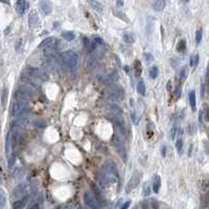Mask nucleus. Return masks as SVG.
Listing matches in <instances>:
<instances>
[{"instance_id":"43","label":"nucleus","mask_w":209,"mask_h":209,"mask_svg":"<svg viewBox=\"0 0 209 209\" xmlns=\"http://www.w3.org/2000/svg\"><path fill=\"white\" fill-rule=\"evenodd\" d=\"M131 117H132V119H133V121L135 122V124H137V122H138V119H137V115H136V113H135V112H132Z\"/></svg>"},{"instance_id":"20","label":"nucleus","mask_w":209,"mask_h":209,"mask_svg":"<svg viewBox=\"0 0 209 209\" xmlns=\"http://www.w3.org/2000/svg\"><path fill=\"white\" fill-rule=\"evenodd\" d=\"M165 4H166V2L164 0H156L152 3V6L155 11H162L165 7Z\"/></svg>"},{"instance_id":"8","label":"nucleus","mask_w":209,"mask_h":209,"mask_svg":"<svg viewBox=\"0 0 209 209\" xmlns=\"http://www.w3.org/2000/svg\"><path fill=\"white\" fill-rule=\"evenodd\" d=\"M58 44V40L55 39V37H49L47 39L43 40L42 43L39 45V47L41 49H44V51H47V50H51V49H57L55 46Z\"/></svg>"},{"instance_id":"28","label":"nucleus","mask_w":209,"mask_h":209,"mask_svg":"<svg viewBox=\"0 0 209 209\" xmlns=\"http://www.w3.org/2000/svg\"><path fill=\"white\" fill-rule=\"evenodd\" d=\"M38 20H39V18H38L37 14H36V13H32V14L29 16V19H28L29 26H34V25L37 24Z\"/></svg>"},{"instance_id":"22","label":"nucleus","mask_w":209,"mask_h":209,"mask_svg":"<svg viewBox=\"0 0 209 209\" xmlns=\"http://www.w3.org/2000/svg\"><path fill=\"white\" fill-rule=\"evenodd\" d=\"M122 39L126 43H128V44H133L135 42V36L133 34H131V32H126V34L124 35V37H122Z\"/></svg>"},{"instance_id":"3","label":"nucleus","mask_w":209,"mask_h":209,"mask_svg":"<svg viewBox=\"0 0 209 209\" xmlns=\"http://www.w3.org/2000/svg\"><path fill=\"white\" fill-rule=\"evenodd\" d=\"M101 173L107 178V180L110 182V184L111 183H115L119 180L118 169H117L116 165L111 161L104 163L101 169Z\"/></svg>"},{"instance_id":"12","label":"nucleus","mask_w":209,"mask_h":209,"mask_svg":"<svg viewBox=\"0 0 209 209\" xmlns=\"http://www.w3.org/2000/svg\"><path fill=\"white\" fill-rule=\"evenodd\" d=\"M118 80V74L115 70L109 71L108 73H104V75H101V81L106 84H115L116 81Z\"/></svg>"},{"instance_id":"2","label":"nucleus","mask_w":209,"mask_h":209,"mask_svg":"<svg viewBox=\"0 0 209 209\" xmlns=\"http://www.w3.org/2000/svg\"><path fill=\"white\" fill-rule=\"evenodd\" d=\"M61 65L67 69H74L78 64V53L72 50H67L60 55L59 57Z\"/></svg>"},{"instance_id":"47","label":"nucleus","mask_w":209,"mask_h":209,"mask_svg":"<svg viewBox=\"0 0 209 209\" xmlns=\"http://www.w3.org/2000/svg\"><path fill=\"white\" fill-rule=\"evenodd\" d=\"M116 4L118 6H124V1H117L116 2Z\"/></svg>"},{"instance_id":"21","label":"nucleus","mask_w":209,"mask_h":209,"mask_svg":"<svg viewBox=\"0 0 209 209\" xmlns=\"http://www.w3.org/2000/svg\"><path fill=\"white\" fill-rule=\"evenodd\" d=\"M137 91H138V93L140 94V95H142V96L145 95L146 88H145V84H144L143 80H140L138 82V85H137Z\"/></svg>"},{"instance_id":"48","label":"nucleus","mask_w":209,"mask_h":209,"mask_svg":"<svg viewBox=\"0 0 209 209\" xmlns=\"http://www.w3.org/2000/svg\"><path fill=\"white\" fill-rule=\"evenodd\" d=\"M162 156H165V146H162Z\"/></svg>"},{"instance_id":"16","label":"nucleus","mask_w":209,"mask_h":209,"mask_svg":"<svg viewBox=\"0 0 209 209\" xmlns=\"http://www.w3.org/2000/svg\"><path fill=\"white\" fill-rule=\"evenodd\" d=\"M92 190L94 192V195H95V197H94V198L96 199V201H97L98 204L101 205V207L103 205H104V199L103 197V195H101V192H99L97 186H95L94 184H92Z\"/></svg>"},{"instance_id":"23","label":"nucleus","mask_w":209,"mask_h":209,"mask_svg":"<svg viewBox=\"0 0 209 209\" xmlns=\"http://www.w3.org/2000/svg\"><path fill=\"white\" fill-rule=\"evenodd\" d=\"M6 204V196L3 189H0V209H3Z\"/></svg>"},{"instance_id":"15","label":"nucleus","mask_w":209,"mask_h":209,"mask_svg":"<svg viewBox=\"0 0 209 209\" xmlns=\"http://www.w3.org/2000/svg\"><path fill=\"white\" fill-rule=\"evenodd\" d=\"M28 6H29L28 2L24 1V0H20V1H17L16 2V6H15V7H16V12L18 13V14H20V15H23L24 13L27 11Z\"/></svg>"},{"instance_id":"17","label":"nucleus","mask_w":209,"mask_h":209,"mask_svg":"<svg viewBox=\"0 0 209 209\" xmlns=\"http://www.w3.org/2000/svg\"><path fill=\"white\" fill-rule=\"evenodd\" d=\"M39 6L41 9V11H42V13L44 15H48L51 13V6H50L49 2L47 1H40L39 2Z\"/></svg>"},{"instance_id":"49","label":"nucleus","mask_w":209,"mask_h":209,"mask_svg":"<svg viewBox=\"0 0 209 209\" xmlns=\"http://www.w3.org/2000/svg\"><path fill=\"white\" fill-rule=\"evenodd\" d=\"M2 184V178H1V176H0V185Z\"/></svg>"},{"instance_id":"26","label":"nucleus","mask_w":209,"mask_h":209,"mask_svg":"<svg viewBox=\"0 0 209 209\" xmlns=\"http://www.w3.org/2000/svg\"><path fill=\"white\" fill-rule=\"evenodd\" d=\"M7 95H9V91H7V89L6 88L3 90V92H2V95H1V106H2V108H6V101H7Z\"/></svg>"},{"instance_id":"50","label":"nucleus","mask_w":209,"mask_h":209,"mask_svg":"<svg viewBox=\"0 0 209 209\" xmlns=\"http://www.w3.org/2000/svg\"><path fill=\"white\" fill-rule=\"evenodd\" d=\"M85 209H90V208H89V207H87V206H86V208Z\"/></svg>"},{"instance_id":"34","label":"nucleus","mask_w":209,"mask_h":209,"mask_svg":"<svg viewBox=\"0 0 209 209\" xmlns=\"http://www.w3.org/2000/svg\"><path fill=\"white\" fill-rule=\"evenodd\" d=\"M15 162H16V153L13 152L12 155L9 158V167H10V169H11L13 165L15 164Z\"/></svg>"},{"instance_id":"45","label":"nucleus","mask_w":209,"mask_h":209,"mask_svg":"<svg viewBox=\"0 0 209 209\" xmlns=\"http://www.w3.org/2000/svg\"><path fill=\"white\" fill-rule=\"evenodd\" d=\"M199 117H200V118H199V121H200V124H202V122H203V112L202 111H200Z\"/></svg>"},{"instance_id":"39","label":"nucleus","mask_w":209,"mask_h":209,"mask_svg":"<svg viewBox=\"0 0 209 209\" xmlns=\"http://www.w3.org/2000/svg\"><path fill=\"white\" fill-rule=\"evenodd\" d=\"M186 74H187V69H186V67H182L179 72V78L180 80H184V78H186Z\"/></svg>"},{"instance_id":"18","label":"nucleus","mask_w":209,"mask_h":209,"mask_svg":"<svg viewBox=\"0 0 209 209\" xmlns=\"http://www.w3.org/2000/svg\"><path fill=\"white\" fill-rule=\"evenodd\" d=\"M160 187H161V178H160L159 175H154V178H153V189L154 192L158 193L160 190Z\"/></svg>"},{"instance_id":"6","label":"nucleus","mask_w":209,"mask_h":209,"mask_svg":"<svg viewBox=\"0 0 209 209\" xmlns=\"http://www.w3.org/2000/svg\"><path fill=\"white\" fill-rule=\"evenodd\" d=\"M110 120L112 121V124H114L115 129L119 132L120 136H126L127 135V126H126V122H124V116L122 115H118L115 116L113 118H110Z\"/></svg>"},{"instance_id":"24","label":"nucleus","mask_w":209,"mask_h":209,"mask_svg":"<svg viewBox=\"0 0 209 209\" xmlns=\"http://www.w3.org/2000/svg\"><path fill=\"white\" fill-rule=\"evenodd\" d=\"M89 4H90L91 6L93 7L95 11H98V12H103V9H104V6L99 1H89Z\"/></svg>"},{"instance_id":"35","label":"nucleus","mask_w":209,"mask_h":209,"mask_svg":"<svg viewBox=\"0 0 209 209\" xmlns=\"http://www.w3.org/2000/svg\"><path fill=\"white\" fill-rule=\"evenodd\" d=\"M91 41L94 43V44L96 45V46H99V45H103V43H104V40L101 39V38H99V37H96V36H94V37H92V39H91Z\"/></svg>"},{"instance_id":"41","label":"nucleus","mask_w":209,"mask_h":209,"mask_svg":"<svg viewBox=\"0 0 209 209\" xmlns=\"http://www.w3.org/2000/svg\"><path fill=\"white\" fill-rule=\"evenodd\" d=\"M175 96L177 98H179L180 96H181V88H180V86H177L175 89Z\"/></svg>"},{"instance_id":"1","label":"nucleus","mask_w":209,"mask_h":209,"mask_svg":"<svg viewBox=\"0 0 209 209\" xmlns=\"http://www.w3.org/2000/svg\"><path fill=\"white\" fill-rule=\"evenodd\" d=\"M106 97L111 103H120L124 97V89L119 84H112L106 90Z\"/></svg>"},{"instance_id":"25","label":"nucleus","mask_w":209,"mask_h":209,"mask_svg":"<svg viewBox=\"0 0 209 209\" xmlns=\"http://www.w3.org/2000/svg\"><path fill=\"white\" fill-rule=\"evenodd\" d=\"M112 12H113V14L115 15L116 17H118L119 19L124 20V21H126V22H129V19L127 18L126 14H124L121 11H119V10H113Z\"/></svg>"},{"instance_id":"42","label":"nucleus","mask_w":209,"mask_h":209,"mask_svg":"<svg viewBox=\"0 0 209 209\" xmlns=\"http://www.w3.org/2000/svg\"><path fill=\"white\" fill-rule=\"evenodd\" d=\"M131 205V201H127V202L122 203V205L120 206V209H128Z\"/></svg>"},{"instance_id":"29","label":"nucleus","mask_w":209,"mask_h":209,"mask_svg":"<svg viewBox=\"0 0 209 209\" xmlns=\"http://www.w3.org/2000/svg\"><path fill=\"white\" fill-rule=\"evenodd\" d=\"M62 37L64 38L65 40H67V41H71V40H73L74 39V34H73L72 32H64L62 34Z\"/></svg>"},{"instance_id":"32","label":"nucleus","mask_w":209,"mask_h":209,"mask_svg":"<svg viewBox=\"0 0 209 209\" xmlns=\"http://www.w3.org/2000/svg\"><path fill=\"white\" fill-rule=\"evenodd\" d=\"M151 186H150L149 183H144L143 185V188H142V192H143V196L144 197H147V196H150V193H151Z\"/></svg>"},{"instance_id":"46","label":"nucleus","mask_w":209,"mask_h":209,"mask_svg":"<svg viewBox=\"0 0 209 209\" xmlns=\"http://www.w3.org/2000/svg\"><path fill=\"white\" fill-rule=\"evenodd\" d=\"M206 81H207V86H208V90H209V68L207 70V78H206Z\"/></svg>"},{"instance_id":"31","label":"nucleus","mask_w":209,"mask_h":209,"mask_svg":"<svg viewBox=\"0 0 209 209\" xmlns=\"http://www.w3.org/2000/svg\"><path fill=\"white\" fill-rule=\"evenodd\" d=\"M134 65H135V74L136 75H139L140 73H141V63H140V61L138 60H136L135 61V63H134Z\"/></svg>"},{"instance_id":"7","label":"nucleus","mask_w":209,"mask_h":209,"mask_svg":"<svg viewBox=\"0 0 209 209\" xmlns=\"http://www.w3.org/2000/svg\"><path fill=\"white\" fill-rule=\"evenodd\" d=\"M84 201L86 203V206L90 209H101V205H99L96 199L94 198V196L91 192H87L84 193Z\"/></svg>"},{"instance_id":"14","label":"nucleus","mask_w":209,"mask_h":209,"mask_svg":"<svg viewBox=\"0 0 209 209\" xmlns=\"http://www.w3.org/2000/svg\"><path fill=\"white\" fill-rule=\"evenodd\" d=\"M28 200H29V196H24L23 198H20L18 200L14 201L12 204L13 209H23L26 206V204L28 203Z\"/></svg>"},{"instance_id":"38","label":"nucleus","mask_w":209,"mask_h":209,"mask_svg":"<svg viewBox=\"0 0 209 209\" xmlns=\"http://www.w3.org/2000/svg\"><path fill=\"white\" fill-rule=\"evenodd\" d=\"M202 37H203L202 29H198L197 32H196V42H197V44H200L201 43V41H202Z\"/></svg>"},{"instance_id":"33","label":"nucleus","mask_w":209,"mask_h":209,"mask_svg":"<svg viewBox=\"0 0 209 209\" xmlns=\"http://www.w3.org/2000/svg\"><path fill=\"white\" fill-rule=\"evenodd\" d=\"M143 58L146 63H151L154 61V55H152L151 52H144L143 53Z\"/></svg>"},{"instance_id":"37","label":"nucleus","mask_w":209,"mask_h":209,"mask_svg":"<svg viewBox=\"0 0 209 209\" xmlns=\"http://www.w3.org/2000/svg\"><path fill=\"white\" fill-rule=\"evenodd\" d=\"M176 149H177V151L179 154L182 153V150H183V140L182 139H178L177 142H176Z\"/></svg>"},{"instance_id":"44","label":"nucleus","mask_w":209,"mask_h":209,"mask_svg":"<svg viewBox=\"0 0 209 209\" xmlns=\"http://www.w3.org/2000/svg\"><path fill=\"white\" fill-rule=\"evenodd\" d=\"M39 208H40L39 204H38V203H36V204H34V205H32V206H30V207H29L28 209H39Z\"/></svg>"},{"instance_id":"9","label":"nucleus","mask_w":209,"mask_h":209,"mask_svg":"<svg viewBox=\"0 0 209 209\" xmlns=\"http://www.w3.org/2000/svg\"><path fill=\"white\" fill-rule=\"evenodd\" d=\"M140 178H141V177H140V173L134 172V174L132 175L131 179H130L128 184H127V186H126V192L127 193L131 192L134 188H136L137 186H138L139 182H140Z\"/></svg>"},{"instance_id":"11","label":"nucleus","mask_w":209,"mask_h":209,"mask_svg":"<svg viewBox=\"0 0 209 209\" xmlns=\"http://www.w3.org/2000/svg\"><path fill=\"white\" fill-rule=\"evenodd\" d=\"M106 113H107V115H108L109 119L113 118V117H115V116H118V115H122V112L120 110V108L115 104H108V106L106 107Z\"/></svg>"},{"instance_id":"19","label":"nucleus","mask_w":209,"mask_h":209,"mask_svg":"<svg viewBox=\"0 0 209 209\" xmlns=\"http://www.w3.org/2000/svg\"><path fill=\"white\" fill-rule=\"evenodd\" d=\"M188 99H189V104L192 107V110L196 111L197 109V99H196V92L193 90H192L188 94Z\"/></svg>"},{"instance_id":"10","label":"nucleus","mask_w":209,"mask_h":209,"mask_svg":"<svg viewBox=\"0 0 209 209\" xmlns=\"http://www.w3.org/2000/svg\"><path fill=\"white\" fill-rule=\"evenodd\" d=\"M27 190H28V186L27 184H25V183H21V184L17 185L16 187L13 189V192H12V197L13 198H23L24 195L27 192Z\"/></svg>"},{"instance_id":"30","label":"nucleus","mask_w":209,"mask_h":209,"mask_svg":"<svg viewBox=\"0 0 209 209\" xmlns=\"http://www.w3.org/2000/svg\"><path fill=\"white\" fill-rule=\"evenodd\" d=\"M158 73H159V70H158L157 66H152L151 69H150V75H151V78H156L158 76Z\"/></svg>"},{"instance_id":"36","label":"nucleus","mask_w":209,"mask_h":209,"mask_svg":"<svg viewBox=\"0 0 209 209\" xmlns=\"http://www.w3.org/2000/svg\"><path fill=\"white\" fill-rule=\"evenodd\" d=\"M199 59H200L199 55H193V57L190 59V66H192V67H196V66H198V64H199Z\"/></svg>"},{"instance_id":"5","label":"nucleus","mask_w":209,"mask_h":209,"mask_svg":"<svg viewBox=\"0 0 209 209\" xmlns=\"http://www.w3.org/2000/svg\"><path fill=\"white\" fill-rule=\"evenodd\" d=\"M112 143H113L114 149L116 150L117 154L119 155V157L121 158L124 161H127L128 158V154H127V149H126V143L124 140L119 134H115L112 138Z\"/></svg>"},{"instance_id":"13","label":"nucleus","mask_w":209,"mask_h":209,"mask_svg":"<svg viewBox=\"0 0 209 209\" xmlns=\"http://www.w3.org/2000/svg\"><path fill=\"white\" fill-rule=\"evenodd\" d=\"M96 183H97V184H96L97 187L101 188V189H106V188H108L109 185H110V182H109V181L107 180V178L101 174V170H99L98 174L96 175Z\"/></svg>"},{"instance_id":"4","label":"nucleus","mask_w":209,"mask_h":209,"mask_svg":"<svg viewBox=\"0 0 209 209\" xmlns=\"http://www.w3.org/2000/svg\"><path fill=\"white\" fill-rule=\"evenodd\" d=\"M28 104L26 101H21V99H16L12 104L11 108V115L17 118H22L28 113Z\"/></svg>"},{"instance_id":"27","label":"nucleus","mask_w":209,"mask_h":209,"mask_svg":"<svg viewBox=\"0 0 209 209\" xmlns=\"http://www.w3.org/2000/svg\"><path fill=\"white\" fill-rule=\"evenodd\" d=\"M186 49V41L185 40H180L179 42H178V45H177V50L179 52H183L185 51Z\"/></svg>"},{"instance_id":"40","label":"nucleus","mask_w":209,"mask_h":209,"mask_svg":"<svg viewBox=\"0 0 209 209\" xmlns=\"http://www.w3.org/2000/svg\"><path fill=\"white\" fill-rule=\"evenodd\" d=\"M177 130H178V127L177 126H174L172 129V132H170V138L174 139L176 137V134H177Z\"/></svg>"}]
</instances>
